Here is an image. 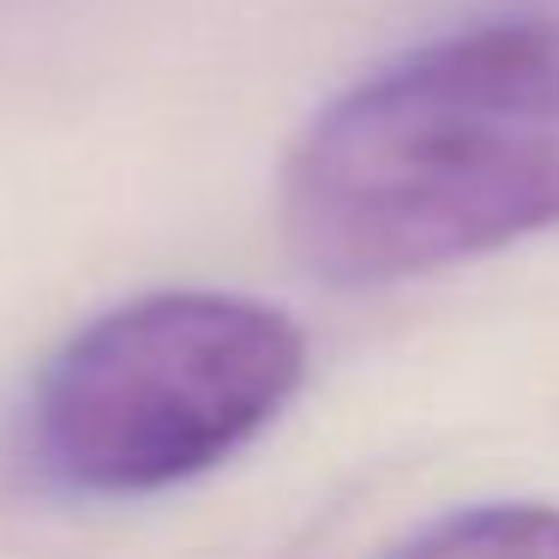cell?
Masks as SVG:
<instances>
[{
	"label": "cell",
	"instance_id": "obj_3",
	"mask_svg": "<svg viewBox=\"0 0 559 559\" xmlns=\"http://www.w3.org/2000/svg\"><path fill=\"white\" fill-rule=\"evenodd\" d=\"M385 559H559V506H535V499L463 506L415 530Z\"/></svg>",
	"mask_w": 559,
	"mask_h": 559
},
{
	"label": "cell",
	"instance_id": "obj_1",
	"mask_svg": "<svg viewBox=\"0 0 559 559\" xmlns=\"http://www.w3.org/2000/svg\"><path fill=\"white\" fill-rule=\"evenodd\" d=\"M277 217L337 289L559 229V7L463 25L337 91L283 157Z\"/></svg>",
	"mask_w": 559,
	"mask_h": 559
},
{
	"label": "cell",
	"instance_id": "obj_2",
	"mask_svg": "<svg viewBox=\"0 0 559 559\" xmlns=\"http://www.w3.org/2000/svg\"><path fill=\"white\" fill-rule=\"evenodd\" d=\"M301 373L307 337L289 313L223 289H157L49 355L31 445L79 493H157L265 433Z\"/></svg>",
	"mask_w": 559,
	"mask_h": 559
}]
</instances>
